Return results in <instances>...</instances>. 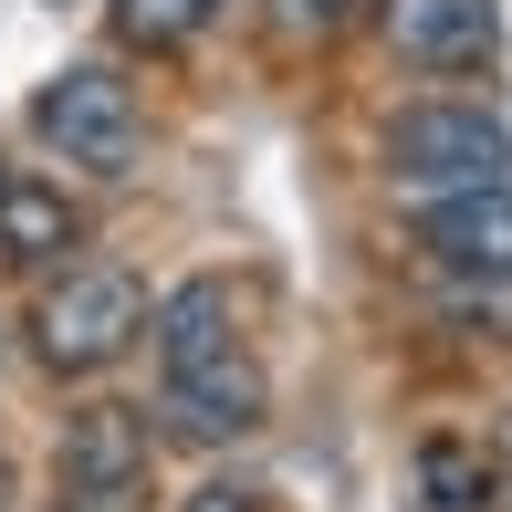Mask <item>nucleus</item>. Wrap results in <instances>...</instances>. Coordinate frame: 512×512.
Returning a JSON list of instances; mask_svg holds the SVG:
<instances>
[{
	"label": "nucleus",
	"instance_id": "obj_6",
	"mask_svg": "<svg viewBox=\"0 0 512 512\" xmlns=\"http://www.w3.org/2000/svg\"><path fill=\"white\" fill-rule=\"evenodd\" d=\"M168 418L189 439H251L272 418V387H262V366H251L241 345H220V356H199V366H168Z\"/></svg>",
	"mask_w": 512,
	"mask_h": 512
},
{
	"label": "nucleus",
	"instance_id": "obj_13",
	"mask_svg": "<svg viewBox=\"0 0 512 512\" xmlns=\"http://www.w3.org/2000/svg\"><path fill=\"white\" fill-rule=\"evenodd\" d=\"M178 512H262V492H251V481H199Z\"/></svg>",
	"mask_w": 512,
	"mask_h": 512
},
{
	"label": "nucleus",
	"instance_id": "obj_11",
	"mask_svg": "<svg viewBox=\"0 0 512 512\" xmlns=\"http://www.w3.org/2000/svg\"><path fill=\"white\" fill-rule=\"evenodd\" d=\"M418 492H429V512H481L492 502V471H481V450H460V439H429V450H418Z\"/></svg>",
	"mask_w": 512,
	"mask_h": 512
},
{
	"label": "nucleus",
	"instance_id": "obj_2",
	"mask_svg": "<svg viewBox=\"0 0 512 512\" xmlns=\"http://www.w3.org/2000/svg\"><path fill=\"white\" fill-rule=\"evenodd\" d=\"M147 481H157V439L136 408H74L63 418V512H147Z\"/></svg>",
	"mask_w": 512,
	"mask_h": 512
},
{
	"label": "nucleus",
	"instance_id": "obj_12",
	"mask_svg": "<svg viewBox=\"0 0 512 512\" xmlns=\"http://www.w3.org/2000/svg\"><path fill=\"white\" fill-rule=\"evenodd\" d=\"M262 21L283 42H335V32H356L366 21V0H262Z\"/></svg>",
	"mask_w": 512,
	"mask_h": 512
},
{
	"label": "nucleus",
	"instance_id": "obj_10",
	"mask_svg": "<svg viewBox=\"0 0 512 512\" xmlns=\"http://www.w3.org/2000/svg\"><path fill=\"white\" fill-rule=\"evenodd\" d=\"M220 11H230V0H115V42H136V53H178V42H199Z\"/></svg>",
	"mask_w": 512,
	"mask_h": 512
},
{
	"label": "nucleus",
	"instance_id": "obj_3",
	"mask_svg": "<svg viewBox=\"0 0 512 512\" xmlns=\"http://www.w3.org/2000/svg\"><path fill=\"white\" fill-rule=\"evenodd\" d=\"M502 168H512V136L481 105H398L387 115V178H408V189H471V178H502Z\"/></svg>",
	"mask_w": 512,
	"mask_h": 512
},
{
	"label": "nucleus",
	"instance_id": "obj_1",
	"mask_svg": "<svg viewBox=\"0 0 512 512\" xmlns=\"http://www.w3.org/2000/svg\"><path fill=\"white\" fill-rule=\"evenodd\" d=\"M136 335H147V293H136V272H115V262L63 272V283L42 293V314H32V345H42L53 377H95V366H115Z\"/></svg>",
	"mask_w": 512,
	"mask_h": 512
},
{
	"label": "nucleus",
	"instance_id": "obj_7",
	"mask_svg": "<svg viewBox=\"0 0 512 512\" xmlns=\"http://www.w3.org/2000/svg\"><path fill=\"white\" fill-rule=\"evenodd\" d=\"M377 11V32L398 42L408 63H429V74H460V63H481L502 42V0H366Z\"/></svg>",
	"mask_w": 512,
	"mask_h": 512
},
{
	"label": "nucleus",
	"instance_id": "obj_9",
	"mask_svg": "<svg viewBox=\"0 0 512 512\" xmlns=\"http://www.w3.org/2000/svg\"><path fill=\"white\" fill-rule=\"evenodd\" d=\"M147 335H157V366H199V356H220V345H230V293L199 272V283H178L168 304L147 314Z\"/></svg>",
	"mask_w": 512,
	"mask_h": 512
},
{
	"label": "nucleus",
	"instance_id": "obj_8",
	"mask_svg": "<svg viewBox=\"0 0 512 512\" xmlns=\"http://www.w3.org/2000/svg\"><path fill=\"white\" fill-rule=\"evenodd\" d=\"M74 251V209L53 178H0V262H63Z\"/></svg>",
	"mask_w": 512,
	"mask_h": 512
},
{
	"label": "nucleus",
	"instance_id": "obj_4",
	"mask_svg": "<svg viewBox=\"0 0 512 512\" xmlns=\"http://www.w3.org/2000/svg\"><path fill=\"white\" fill-rule=\"evenodd\" d=\"M32 126L63 147V168H95V178H126L136 168V84H115L105 63H74L32 95Z\"/></svg>",
	"mask_w": 512,
	"mask_h": 512
},
{
	"label": "nucleus",
	"instance_id": "obj_5",
	"mask_svg": "<svg viewBox=\"0 0 512 512\" xmlns=\"http://www.w3.org/2000/svg\"><path fill=\"white\" fill-rule=\"evenodd\" d=\"M418 241H429V262L460 272V283H512V189H502V178L429 189V209H418Z\"/></svg>",
	"mask_w": 512,
	"mask_h": 512
}]
</instances>
